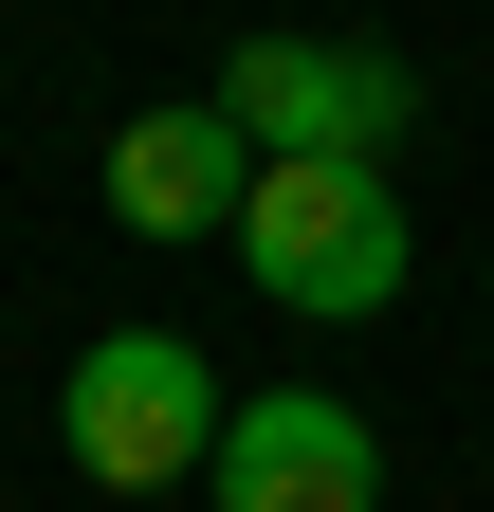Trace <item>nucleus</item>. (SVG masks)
<instances>
[{"label": "nucleus", "instance_id": "f257e3e1", "mask_svg": "<svg viewBox=\"0 0 494 512\" xmlns=\"http://www.w3.org/2000/svg\"><path fill=\"white\" fill-rule=\"evenodd\" d=\"M238 256H257V293H275V311H312V330H366V311H403L421 220H403V183H385V165L312 147V165H257V202H238Z\"/></svg>", "mask_w": 494, "mask_h": 512}, {"label": "nucleus", "instance_id": "f03ea898", "mask_svg": "<svg viewBox=\"0 0 494 512\" xmlns=\"http://www.w3.org/2000/svg\"><path fill=\"white\" fill-rule=\"evenodd\" d=\"M220 366L183 348V330H92L74 384H55V439H74V476L92 494H183V476H220Z\"/></svg>", "mask_w": 494, "mask_h": 512}, {"label": "nucleus", "instance_id": "7ed1b4c3", "mask_svg": "<svg viewBox=\"0 0 494 512\" xmlns=\"http://www.w3.org/2000/svg\"><path fill=\"white\" fill-rule=\"evenodd\" d=\"M220 110H238V147H257V165H312V147L385 165L403 110H421V74H403V55H366V37H238V55H220Z\"/></svg>", "mask_w": 494, "mask_h": 512}, {"label": "nucleus", "instance_id": "20e7f679", "mask_svg": "<svg viewBox=\"0 0 494 512\" xmlns=\"http://www.w3.org/2000/svg\"><path fill=\"white\" fill-rule=\"evenodd\" d=\"M220 512H385V439H366L348 384H257L220 421Z\"/></svg>", "mask_w": 494, "mask_h": 512}, {"label": "nucleus", "instance_id": "39448f33", "mask_svg": "<svg viewBox=\"0 0 494 512\" xmlns=\"http://www.w3.org/2000/svg\"><path fill=\"white\" fill-rule=\"evenodd\" d=\"M110 220L129 238H238V202H257V147H238V110L220 92H183V110H129L110 128Z\"/></svg>", "mask_w": 494, "mask_h": 512}]
</instances>
